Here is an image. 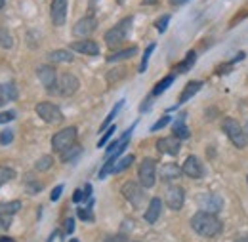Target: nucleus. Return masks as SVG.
<instances>
[{
	"label": "nucleus",
	"mask_w": 248,
	"mask_h": 242,
	"mask_svg": "<svg viewBox=\"0 0 248 242\" xmlns=\"http://www.w3.org/2000/svg\"><path fill=\"white\" fill-rule=\"evenodd\" d=\"M141 4H145V6H153V4H156V0H141Z\"/></svg>",
	"instance_id": "nucleus-49"
},
{
	"label": "nucleus",
	"mask_w": 248,
	"mask_h": 242,
	"mask_svg": "<svg viewBox=\"0 0 248 242\" xmlns=\"http://www.w3.org/2000/svg\"><path fill=\"white\" fill-rule=\"evenodd\" d=\"M174 78H176V75H174V73H172V75H168L166 78H162L155 88H153V95H160L166 88H170V86H172V82H174Z\"/></svg>",
	"instance_id": "nucleus-27"
},
{
	"label": "nucleus",
	"mask_w": 248,
	"mask_h": 242,
	"mask_svg": "<svg viewBox=\"0 0 248 242\" xmlns=\"http://www.w3.org/2000/svg\"><path fill=\"white\" fill-rule=\"evenodd\" d=\"M164 200H166V206L174 212L182 210L184 208V202H186V191L180 187V185H170L166 189V195H164Z\"/></svg>",
	"instance_id": "nucleus-9"
},
{
	"label": "nucleus",
	"mask_w": 248,
	"mask_h": 242,
	"mask_svg": "<svg viewBox=\"0 0 248 242\" xmlns=\"http://www.w3.org/2000/svg\"><path fill=\"white\" fill-rule=\"evenodd\" d=\"M21 200H10V202H0V213L4 215H16L21 210Z\"/></svg>",
	"instance_id": "nucleus-23"
},
{
	"label": "nucleus",
	"mask_w": 248,
	"mask_h": 242,
	"mask_svg": "<svg viewBox=\"0 0 248 242\" xmlns=\"http://www.w3.org/2000/svg\"><path fill=\"white\" fill-rule=\"evenodd\" d=\"M78 90V78L73 73H63L58 78V86H56V93H60L62 97H69L75 91Z\"/></svg>",
	"instance_id": "nucleus-10"
},
{
	"label": "nucleus",
	"mask_w": 248,
	"mask_h": 242,
	"mask_svg": "<svg viewBox=\"0 0 248 242\" xmlns=\"http://www.w3.org/2000/svg\"><path fill=\"white\" fill-rule=\"evenodd\" d=\"M168 21H170V15L166 14V15H162V17H158L155 21V27L158 32H164L166 30V27H168Z\"/></svg>",
	"instance_id": "nucleus-37"
},
{
	"label": "nucleus",
	"mask_w": 248,
	"mask_h": 242,
	"mask_svg": "<svg viewBox=\"0 0 248 242\" xmlns=\"http://www.w3.org/2000/svg\"><path fill=\"white\" fill-rule=\"evenodd\" d=\"M138 178H140V183H141L145 189L155 187V182H156L155 158H143V160H141L140 170H138Z\"/></svg>",
	"instance_id": "nucleus-7"
},
{
	"label": "nucleus",
	"mask_w": 248,
	"mask_h": 242,
	"mask_svg": "<svg viewBox=\"0 0 248 242\" xmlns=\"http://www.w3.org/2000/svg\"><path fill=\"white\" fill-rule=\"evenodd\" d=\"M12 217H14V215H4V213H0V231L10 229V225H12Z\"/></svg>",
	"instance_id": "nucleus-40"
},
{
	"label": "nucleus",
	"mask_w": 248,
	"mask_h": 242,
	"mask_svg": "<svg viewBox=\"0 0 248 242\" xmlns=\"http://www.w3.org/2000/svg\"><path fill=\"white\" fill-rule=\"evenodd\" d=\"M153 50H155V44H149V46H147V50H145V54H143V60H141V65H140V73H143V71L147 69V63H149V58H151Z\"/></svg>",
	"instance_id": "nucleus-34"
},
{
	"label": "nucleus",
	"mask_w": 248,
	"mask_h": 242,
	"mask_svg": "<svg viewBox=\"0 0 248 242\" xmlns=\"http://www.w3.org/2000/svg\"><path fill=\"white\" fill-rule=\"evenodd\" d=\"M115 130H117L115 126H109V128H107V132H105V134L101 136V139L97 141V147H105V143H107V141H109V139L113 137V134H115Z\"/></svg>",
	"instance_id": "nucleus-36"
},
{
	"label": "nucleus",
	"mask_w": 248,
	"mask_h": 242,
	"mask_svg": "<svg viewBox=\"0 0 248 242\" xmlns=\"http://www.w3.org/2000/svg\"><path fill=\"white\" fill-rule=\"evenodd\" d=\"M0 242H16L12 237H0Z\"/></svg>",
	"instance_id": "nucleus-50"
},
{
	"label": "nucleus",
	"mask_w": 248,
	"mask_h": 242,
	"mask_svg": "<svg viewBox=\"0 0 248 242\" xmlns=\"http://www.w3.org/2000/svg\"><path fill=\"white\" fill-rule=\"evenodd\" d=\"M80 152H82V147H80V145H73V147H69L67 151L62 152V160L63 162H73Z\"/></svg>",
	"instance_id": "nucleus-28"
},
{
	"label": "nucleus",
	"mask_w": 248,
	"mask_h": 242,
	"mask_svg": "<svg viewBox=\"0 0 248 242\" xmlns=\"http://www.w3.org/2000/svg\"><path fill=\"white\" fill-rule=\"evenodd\" d=\"M182 170H184V174H186V176L193 178V180H199V178H202V174H204L201 160H199L197 156H193V154L186 158V162H184Z\"/></svg>",
	"instance_id": "nucleus-15"
},
{
	"label": "nucleus",
	"mask_w": 248,
	"mask_h": 242,
	"mask_svg": "<svg viewBox=\"0 0 248 242\" xmlns=\"http://www.w3.org/2000/svg\"><path fill=\"white\" fill-rule=\"evenodd\" d=\"M12 139H14V132L12 130H6V132L0 134V145H10Z\"/></svg>",
	"instance_id": "nucleus-39"
},
{
	"label": "nucleus",
	"mask_w": 248,
	"mask_h": 242,
	"mask_svg": "<svg viewBox=\"0 0 248 242\" xmlns=\"http://www.w3.org/2000/svg\"><path fill=\"white\" fill-rule=\"evenodd\" d=\"M95 29H97V19H95L93 15H86V17H82L80 21L75 23L73 34H75V36H82V38H86V36H90Z\"/></svg>",
	"instance_id": "nucleus-12"
},
{
	"label": "nucleus",
	"mask_w": 248,
	"mask_h": 242,
	"mask_svg": "<svg viewBox=\"0 0 248 242\" xmlns=\"http://www.w3.org/2000/svg\"><path fill=\"white\" fill-rule=\"evenodd\" d=\"M4 4H6V0H0V8H4Z\"/></svg>",
	"instance_id": "nucleus-51"
},
{
	"label": "nucleus",
	"mask_w": 248,
	"mask_h": 242,
	"mask_svg": "<svg viewBox=\"0 0 248 242\" xmlns=\"http://www.w3.org/2000/svg\"><path fill=\"white\" fill-rule=\"evenodd\" d=\"M186 2H189V0H170V4H172V6H184Z\"/></svg>",
	"instance_id": "nucleus-48"
},
{
	"label": "nucleus",
	"mask_w": 248,
	"mask_h": 242,
	"mask_svg": "<svg viewBox=\"0 0 248 242\" xmlns=\"http://www.w3.org/2000/svg\"><path fill=\"white\" fill-rule=\"evenodd\" d=\"M34 111H36V115L42 121L48 122V124H60V122H63L62 109L56 103H52V101H40Z\"/></svg>",
	"instance_id": "nucleus-6"
},
{
	"label": "nucleus",
	"mask_w": 248,
	"mask_h": 242,
	"mask_svg": "<svg viewBox=\"0 0 248 242\" xmlns=\"http://www.w3.org/2000/svg\"><path fill=\"white\" fill-rule=\"evenodd\" d=\"M80 200H86V197H84V191L77 189V191L73 193V202H80Z\"/></svg>",
	"instance_id": "nucleus-45"
},
{
	"label": "nucleus",
	"mask_w": 248,
	"mask_h": 242,
	"mask_svg": "<svg viewBox=\"0 0 248 242\" xmlns=\"http://www.w3.org/2000/svg\"><path fill=\"white\" fill-rule=\"evenodd\" d=\"M48 60L54 61V63H69V61H73V54L69 52V50H54V52H50L48 54Z\"/></svg>",
	"instance_id": "nucleus-24"
},
{
	"label": "nucleus",
	"mask_w": 248,
	"mask_h": 242,
	"mask_svg": "<svg viewBox=\"0 0 248 242\" xmlns=\"http://www.w3.org/2000/svg\"><path fill=\"white\" fill-rule=\"evenodd\" d=\"M63 193V185H58L54 191H52V195H50V198H52V202H56V200H60V197H62Z\"/></svg>",
	"instance_id": "nucleus-43"
},
{
	"label": "nucleus",
	"mask_w": 248,
	"mask_h": 242,
	"mask_svg": "<svg viewBox=\"0 0 248 242\" xmlns=\"http://www.w3.org/2000/svg\"><path fill=\"white\" fill-rule=\"evenodd\" d=\"M69 242H78V241H77V239H71V241H69Z\"/></svg>",
	"instance_id": "nucleus-53"
},
{
	"label": "nucleus",
	"mask_w": 248,
	"mask_h": 242,
	"mask_svg": "<svg viewBox=\"0 0 248 242\" xmlns=\"http://www.w3.org/2000/svg\"><path fill=\"white\" fill-rule=\"evenodd\" d=\"M160 212H162V200H160L158 197H153V198H151V202H149V206H147V212H145L143 217H145V221H147V223H151V225H153L156 219L160 217Z\"/></svg>",
	"instance_id": "nucleus-19"
},
{
	"label": "nucleus",
	"mask_w": 248,
	"mask_h": 242,
	"mask_svg": "<svg viewBox=\"0 0 248 242\" xmlns=\"http://www.w3.org/2000/svg\"><path fill=\"white\" fill-rule=\"evenodd\" d=\"M124 73H126V71H124L123 67H121V69H115V71H111V73H107V82H109V84H113V82H115V78H117V80H119V78H123Z\"/></svg>",
	"instance_id": "nucleus-38"
},
{
	"label": "nucleus",
	"mask_w": 248,
	"mask_h": 242,
	"mask_svg": "<svg viewBox=\"0 0 248 242\" xmlns=\"http://www.w3.org/2000/svg\"><path fill=\"white\" fill-rule=\"evenodd\" d=\"M132 162H134V154H128V156L121 158V160L115 164V170H113V174H121V172H124L126 168H130V166H132Z\"/></svg>",
	"instance_id": "nucleus-31"
},
{
	"label": "nucleus",
	"mask_w": 248,
	"mask_h": 242,
	"mask_svg": "<svg viewBox=\"0 0 248 242\" xmlns=\"http://www.w3.org/2000/svg\"><path fill=\"white\" fill-rule=\"evenodd\" d=\"M149 109H151V99H145V101L141 103L140 111H141V113H145V111H149Z\"/></svg>",
	"instance_id": "nucleus-46"
},
{
	"label": "nucleus",
	"mask_w": 248,
	"mask_h": 242,
	"mask_svg": "<svg viewBox=\"0 0 248 242\" xmlns=\"http://www.w3.org/2000/svg\"><path fill=\"white\" fill-rule=\"evenodd\" d=\"M132 23H134V17H124L123 21H119L113 29H109L105 32V44L109 46V48H115V46H119L121 42L126 40V36H128V32L132 29Z\"/></svg>",
	"instance_id": "nucleus-3"
},
{
	"label": "nucleus",
	"mask_w": 248,
	"mask_h": 242,
	"mask_svg": "<svg viewBox=\"0 0 248 242\" xmlns=\"http://www.w3.org/2000/svg\"><path fill=\"white\" fill-rule=\"evenodd\" d=\"M221 130H223V134L229 137V141L237 147V149H243V147H247V134H245V130L241 128V124L235 121V119H231V117H227V119H223L221 122Z\"/></svg>",
	"instance_id": "nucleus-2"
},
{
	"label": "nucleus",
	"mask_w": 248,
	"mask_h": 242,
	"mask_svg": "<svg viewBox=\"0 0 248 242\" xmlns=\"http://www.w3.org/2000/svg\"><path fill=\"white\" fill-rule=\"evenodd\" d=\"M17 99V88L14 82H2L0 84V107Z\"/></svg>",
	"instance_id": "nucleus-18"
},
{
	"label": "nucleus",
	"mask_w": 248,
	"mask_h": 242,
	"mask_svg": "<svg viewBox=\"0 0 248 242\" xmlns=\"http://www.w3.org/2000/svg\"><path fill=\"white\" fill-rule=\"evenodd\" d=\"M184 119H186V115H182L178 121L174 122V136H176L178 139H187V137L191 136V132H189V128L186 126Z\"/></svg>",
	"instance_id": "nucleus-22"
},
{
	"label": "nucleus",
	"mask_w": 248,
	"mask_h": 242,
	"mask_svg": "<svg viewBox=\"0 0 248 242\" xmlns=\"http://www.w3.org/2000/svg\"><path fill=\"white\" fill-rule=\"evenodd\" d=\"M0 46L6 48V50H10L14 46V38H12L10 30L6 29V27H0Z\"/></svg>",
	"instance_id": "nucleus-30"
},
{
	"label": "nucleus",
	"mask_w": 248,
	"mask_h": 242,
	"mask_svg": "<svg viewBox=\"0 0 248 242\" xmlns=\"http://www.w3.org/2000/svg\"><path fill=\"white\" fill-rule=\"evenodd\" d=\"M117 2H119V4H123V2H124V0H117Z\"/></svg>",
	"instance_id": "nucleus-54"
},
{
	"label": "nucleus",
	"mask_w": 248,
	"mask_h": 242,
	"mask_svg": "<svg viewBox=\"0 0 248 242\" xmlns=\"http://www.w3.org/2000/svg\"><path fill=\"white\" fill-rule=\"evenodd\" d=\"M50 17L56 27L65 25L67 19V0H52L50 4Z\"/></svg>",
	"instance_id": "nucleus-11"
},
{
	"label": "nucleus",
	"mask_w": 248,
	"mask_h": 242,
	"mask_svg": "<svg viewBox=\"0 0 248 242\" xmlns=\"http://www.w3.org/2000/svg\"><path fill=\"white\" fill-rule=\"evenodd\" d=\"M138 54V48L132 46V48H126V50H121V52H115V54H109L107 56V61L109 63H115V61H123V60H130Z\"/></svg>",
	"instance_id": "nucleus-21"
},
{
	"label": "nucleus",
	"mask_w": 248,
	"mask_h": 242,
	"mask_svg": "<svg viewBox=\"0 0 248 242\" xmlns=\"http://www.w3.org/2000/svg\"><path fill=\"white\" fill-rule=\"evenodd\" d=\"M168 122H170V117H162L158 122H155L153 126H151V132H156V130H162L164 126H168Z\"/></svg>",
	"instance_id": "nucleus-41"
},
{
	"label": "nucleus",
	"mask_w": 248,
	"mask_h": 242,
	"mask_svg": "<svg viewBox=\"0 0 248 242\" xmlns=\"http://www.w3.org/2000/svg\"><path fill=\"white\" fill-rule=\"evenodd\" d=\"M191 227L197 235L204 237V239H210V237H216L221 233L223 229V223L221 219L217 217L216 213H208V212H197L191 217Z\"/></svg>",
	"instance_id": "nucleus-1"
},
{
	"label": "nucleus",
	"mask_w": 248,
	"mask_h": 242,
	"mask_svg": "<svg viewBox=\"0 0 248 242\" xmlns=\"http://www.w3.org/2000/svg\"><path fill=\"white\" fill-rule=\"evenodd\" d=\"M75 139H77V128L75 126H67V128L60 130L58 134H54V137H52V149L58 152L67 151L69 147L75 145Z\"/></svg>",
	"instance_id": "nucleus-5"
},
{
	"label": "nucleus",
	"mask_w": 248,
	"mask_h": 242,
	"mask_svg": "<svg viewBox=\"0 0 248 242\" xmlns=\"http://www.w3.org/2000/svg\"><path fill=\"white\" fill-rule=\"evenodd\" d=\"M36 75H38V80L42 82V86L46 88V91L50 93H56V86H58V73L52 65H40L36 69Z\"/></svg>",
	"instance_id": "nucleus-8"
},
{
	"label": "nucleus",
	"mask_w": 248,
	"mask_h": 242,
	"mask_svg": "<svg viewBox=\"0 0 248 242\" xmlns=\"http://www.w3.org/2000/svg\"><path fill=\"white\" fill-rule=\"evenodd\" d=\"M123 105H124V99H121V101H119V103H117V105L113 107V111H111V113L107 115V119L103 121V124H101V130H105V128H109V126H111V122H113V119H115V117L119 115V111L123 109Z\"/></svg>",
	"instance_id": "nucleus-32"
},
{
	"label": "nucleus",
	"mask_w": 248,
	"mask_h": 242,
	"mask_svg": "<svg viewBox=\"0 0 248 242\" xmlns=\"http://www.w3.org/2000/svg\"><path fill=\"white\" fill-rule=\"evenodd\" d=\"M182 174H184L182 166H178V164H174V162H166V164H162L160 170H158V176H160L162 182H174V180H178Z\"/></svg>",
	"instance_id": "nucleus-17"
},
{
	"label": "nucleus",
	"mask_w": 248,
	"mask_h": 242,
	"mask_svg": "<svg viewBox=\"0 0 248 242\" xmlns=\"http://www.w3.org/2000/svg\"><path fill=\"white\" fill-rule=\"evenodd\" d=\"M199 206H201V212L217 213L223 208V198L217 195H202L199 198Z\"/></svg>",
	"instance_id": "nucleus-13"
},
{
	"label": "nucleus",
	"mask_w": 248,
	"mask_h": 242,
	"mask_svg": "<svg viewBox=\"0 0 248 242\" xmlns=\"http://www.w3.org/2000/svg\"><path fill=\"white\" fill-rule=\"evenodd\" d=\"M123 197L134 206V208H141L145 202V187L138 182H126L123 185Z\"/></svg>",
	"instance_id": "nucleus-4"
},
{
	"label": "nucleus",
	"mask_w": 248,
	"mask_h": 242,
	"mask_svg": "<svg viewBox=\"0 0 248 242\" xmlns=\"http://www.w3.org/2000/svg\"><path fill=\"white\" fill-rule=\"evenodd\" d=\"M245 134H247V137H248V122H247V126H245Z\"/></svg>",
	"instance_id": "nucleus-52"
},
{
	"label": "nucleus",
	"mask_w": 248,
	"mask_h": 242,
	"mask_svg": "<svg viewBox=\"0 0 248 242\" xmlns=\"http://www.w3.org/2000/svg\"><path fill=\"white\" fill-rule=\"evenodd\" d=\"M14 119H16V113H14V111H6V113H0V124L12 122Z\"/></svg>",
	"instance_id": "nucleus-42"
},
{
	"label": "nucleus",
	"mask_w": 248,
	"mask_h": 242,
	"mask_svg": "<svg viewBox=\"0 0 248 242\" xmlns=\"http://www.w3.org/2000/svg\"><path fill=\"white\" fill-rule=\"evenodd\" d=\"M202 88V82L201 80H193V82H189L186 88H184V91H182V95H180V99H178V105H184L186 101H189L197 91Z\"/></svg>",
	"instance_id": "nucleus-20"
},
{
	"label": "nucleus",
	"mask_w": 248,
	"mask_h": 242,
	"mask_svg": "<svg viewBox=\"0 0 248 242\" xmlns=\"http://www.w3.org/2000/svg\"><path fill=\"white\" fill-rule=\"evenodd\" d=\"M124 241V235H117V237H107L105 242H123Z\"/></svg>",
	"instance_id": "nucleus-47"
},
{
	"label": "nucleus",
	"mask_w": 248,
	"mask_h": 242,
	"mask_svg": "<svg viewBox=\"0 0 248 242\" xmlns=\"http://www.w3.org/2000/svg\"><path fill=\"white\" fill-rule=\"evenodd\" d=\"M77 215L82 219V221H93V213H92V204L88 208H78Z\"/></svg>",
	"instance_id": "nucleus-35"
},
{
	"label": "nucleus",
	"mask_w": 248,
	"mask_h": 242,
	"mask_svg": "<svg viewBox=\"0 0 248 242\" xmlns=\"http://www.w3.org/2000/svg\"><path fill=\"white\" fill-rule=\"evenodd\" d=\"M195 60H197V54H195V52H189V54L186 56V60L174 69V75H178V73H187V71L195 65Z\"/></svg>",
	"instance_id": "nucleus-25"
},
{
	"label": "nucleus",
	"mask_w": 248,
	"mask_h": 242,
	"mask_svg": "<svg viewBox=\"0 0 248 242\" xmlns=\"http://www.w3.org/2000/svg\"><path fill=\"white\" fill-rule=\"evenodd\" d=\"M182 149V139H178L176 136H168V137H162L156 141V151L164 152V154H172L176 156Z\"/></svg>",
	"instance_id": "nucleus-14"
},
{
	"label": "nucleus",
	"mask_w": 248,
	"mask_h": 242,
	"mask_svg": "<svg viewBox=\"0 0 248 242\" xmlns=\"http://www.w3.org/2000/svg\"><path fill=\"white\" fill-rule=\"evenodd\" d=\"M75 231V219L73 217H69V219H65V233L67 235H71Z\"/></svg>",
	"instance_id": "nucleus-44"
},
{
	"label": "nucleus",
	"mask_w": 248,
	"mask_h": 242,
	"mask_svg": "<svg viewBox=\"0 0 248 242\" xmlns=\"http://www.w3.org/2000/svg\"><path fill=\"white\" fill-rule=\"evenodd\" d=\"M130 242H138V241H130Z\"/></svg>",
	"instance_id": "nucleus-55"
},
{
	"label": "nucleus",
	"mask_w": 248,
	"mask_h": 242,
	"mask_svg": "<svg viewBox=\"0 0 248 242\" xmlns=\"http://www.w3.org/2000/svg\"><path fill=\"white\" fill-rule=\"evenodd\" d=\"M50 166H54V158H52L50 154L40 156V158L36 160V164H34V168H36L38 172H46V170H50Z\"/></svg>",
	"instance_id": "nucleus-29"
},
{
	"label": "nucleus",
	"mask_w": 248,
	"mask_h": 242,
	"mask_svg": "<svg viewBox=\"0 0 248 242\" xmlns=\"http://www.w3.org/2000/svg\"><path fill=\"white\" fill-rule=\"evenodd\" d=\"M71 50H75V52H78V54H86V56H97V54H99V46H97V42L88 40V38L71 42Z\"/></svg>",
	"instance_id": "nucleus-16"
},
{
	"label": "nucleus",
	"mask_w": 248,
	"mask_h": 242,
	"mask_svg": "<svg viewBox=\"0 0 248 242\" xmlns=\"http://www.w3.org/2000/svg\"><path fill=\"white\" fill-rule=\"evenodd\" d=\"M16 178V172L10 166H0V187L6 185L8 182H12Z\"/></svg>",
	"instance_id": "nucleus-33"
},
{
	"label": "nucleus",
	"mask_w": 248,
	"mask_h": 242,
	"mask_svg": "<svg viewBox=\"0 0 248 242\" xmlns=\"http://www.w3.org/2000/svg\"><path fill=\"white\" fill-rule=\"evenodd\" d=\"M25 189H27L29 195L40 193V191H42V183L38 182V180H34L31 174H27V176H25Z\"/></svg>",
	"instance_id": "nucleus-26"
}]
</instances>
